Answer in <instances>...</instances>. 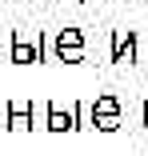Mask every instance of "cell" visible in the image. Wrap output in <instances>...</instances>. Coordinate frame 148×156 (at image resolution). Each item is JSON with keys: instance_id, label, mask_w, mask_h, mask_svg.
Segmentation results:
<instances>
[{"instance_id": "3", "label": "cell", "mask_w": 148, "mask_h": 156, "mask_svg": "<svg viewBox=\"0 0 148 156\" xmlns=\"http://www.w3.org/2000/svg\"><path fill=\"white\" fill-rule=\"evenodd\" d=\"M120 96H112V92H100L92 100V116H96V128L100 132H116L120 128Z\"/></svg>"}, {"instance_id": "5", "label": "cell", "mask_w": 148, "mask_h": 156, "mask_svg": "<svg viewBox=\"0 0 148 156\" xmlns=\"http://www.w3.org/2000/svg\"><path fill=\"white\" fill-rule=\"evenodd\" d=\"M44 128L48 132H56V136H60V132H76V104H48L44 108Z\"/></svg>"}, {"instance_id": "8", "label": "cell", "mask_w": 148, "mask_h": 156, "mask_svg": "<svg viewBox=\"0 0 148 156\" xmlns=\"http://www.w3.org/2000/svg\"><path fill=\"white\" fill-rule=\"evenodd\" d=\"M144 136H148V96H144Z\"/></svg>"}, {"instance_id": "2", "label": "cell", "mask_w": 148, "mask_h": 156, "mask_svg": "<svg viewBox=\"0 0 148 156\" xmlns=\"http://www.w3.org/2000/svg\"><path fill=\"white\" fill-rule=\"evenodd\" d=\"M52 52H56V60H64V64H80L84 60V32L80 28H60V32L52 36Z\"/></svg>"}, {"instance_id": "7", "label": "cell", "mask_w": 148, "mask_h": 156, "mask_svg": "<svg viewBox=\"0 0 148 156\" xmlns=\"http://www.w3.org/2000/svg\"><path fill=\"white\" fill-rule=\"evenodd\" d=\"M84 128H96V116H92V100H76V132Z\"/></svg>"}, {"instance_id": "6", "label": "cell", "mask_w": 148, "mask_h": 156, "mask_svg": "<svg viewBox=\"0 0 148 156\" xmlns=\"http://www.w3.org/2000/svg\"><path fill=\"white\" fill-rule=\"evenodd\" d=\"M140 36L136 32H112V64H136Z\"/></svg>"}, {"instance_id": "4", "label": "cell", "mask_w": 148, "mask_h": 156, "mask_svg": "<svg viewBox=\"0 0 148 156\" xmlns=\"http://www.w3.org/2000/svg\"><path fill=\"white\" fill-rule=\"evenodd\" d=\"M32 124H36V108L28 100H8L4 104V128L8 132H32Z\"/></svg>"}, {"instance_id": "1", "label": "cell", "mask_w": 148, "mask_h": 156, "mask_svg": "<svg viewBox=\"0 0 148 156\" xmlns=\"http://www.w3.org/2000/svg\"><path fill=\"white\" fill-rule=\"evenodd\" d=\"M44 48H48V40L40 32L16 28L12 40H8V60H12V64H40V60H44Z\"/></svg>"}]
</instances>
